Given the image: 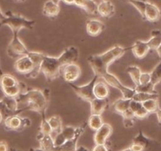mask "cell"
I'll return each instance as SVG.
<instances>
[{
    "mask_svg": "<svg viewBox=\"0 0 161 151\" xmlns=\"http://www.w3.org/2000/svg\"><path fill=\"white\" fill-rule=\"evenodd\" d=\"M28 55L30 56L31 60H32L33 63H34V68L31 70V73L26 75L27 78H35L38 77V75L41 73L40 72V66L41 63H42V59H43L45 54L40 52H34V51H29L28 53Z\"/></svg>",
    "mask_w": 161,
    "mask_h": 151,
    "instance_id": "14",
    "label": "cell"
},
{
    "mask_svg": "<svg viewBox=\"0 0 161 151\" xmlns=\"http://www.w3.org/2000/svg\"><path fill=\"white\" fill-rule=\"evenodd\" d=\"M5 17H6V15H5V13H3V11L1 10V9H0V22L3 21V20L5 19Z\"/></svg>",
    "mask_w": 161,
    "mask_h": 151,
    "instance_id": "50",
    "label": "cell"
},
{
    "mask_svg": "<svg viewBox=\"0 0 161 151\" xmlns=\"http://www.w3.org/2000/svg\"><path fill=\"white\" fill-rule=\"evenodd\" d=\"M119 151H132L131 149H130V147H127V148H125V149H123V150H119Z\"/></svg>",
    "mask_w": 161,
    "mask_h": 151,
    "instance_id": "55",
    "label": "cell"
},
{
    "mask_svg": "<svg viewBox=\"0 0 161 151\" xmlns=\"http://www.w3.org/2000/svg\"><path fill=\"white\" fill-rule=\"evenodd\" d=\"M9 151H20V150H19L18 149H16V148H14V147H12V148H10V149H9Z\"/></svg>",
    "mask_w": 161,
    "mask_h": 151,
    "instance_id": "57",
    "label": "cell"
},
{
    "mask_svg": "<svg viewBox=\"0 0 161 151\" xmlns=\"http://www.w3.org/2000/svg\"><path fill=\"white\" fill-rule=\"evenodd\" d=\"M130 149H131L132 151H144L145 149L143 148L142 146L138 145V144L132 143L131 146H130Z\"/></svg>",
    "mask_w": 161,
    "mask_h": 151,
    "instance_id": "44",
    "label": "cell"
},
{
    "mask_svg": "<svg viewBox=\"0 0 161 151\" xmlns=\"http://www.w3.org/2000/svg\"><path fill=\"white\" fill-rule=\"evenodd\" d=\"M52 2H53L54 3H56V4H59L60 2L61 1V0H51Z\"/></svg>",
    "mask_w": 161,
    "mask_h": 151,
    "instance_id": "56",
    "label": "cell"
},
{
    "mask_svg": "<svg viewBox=\"0 0 161 151\" xmlns=\"http://www.w3.org/2000/svg\"><path fill=\"white\" fill-rule=\"evenodd\" d=\"M60 6L59 4H56L51 0H48L46 2L42 7V13L46 17L50 18H54L59 14Z\"/></svg>",
    "mask_w": 161,
    "mask_h": 151,
    "instance_id": "23",
    "label": "cell"
},
{
    "mask_svg": "<svg viewBox=\"0 0 161 151\" xmlns=\"http://www.w3.org/2000/svg\"><path fill=\"white\" fill-rule=\"evenodd\" d=\"M127 72L130 75V78H131L135 86H138V84H139V78L142 74V70L140 67L136 65L128 66L127 68Z\"/></svg>",
    "mask_w": 161,
    "mask_h": 151,
    "instance_id": "30",
    "label": "cell"
},
{
    "mask_svg": "<svg viewBox=\"0 0 161 151\" xmlns=\"http://www.w3.org/2000/svg\"><path fill=\"white\" fill-rule=\"evenodd\" d=\"M113 133V127L108 123H104L98 130L95 131L94 141L95 144H106L107 139Z\"/></svg>",
    "mask_w": 161,
    "mask_h": 151,
    "instance_id": "13",
    "label": "cell"
},
{
    "mask_svg": "<svg viewBox=\"0 0 161 151\" xmlns=\"http://www.w3.org/2000/svg\"><path fill=\"white\" fill-rule=\"evenodd\" d=\"M4 125L7 130L22 131L25 129L22 125V117L18 114H14L6 117L4 120Z\"/></svg>",
    "mask_w": 161,
    "mask_h": 151,
    "instance_id": "17",
    "label": "cell"
},
{
    "mask_svg": "<svg viewBox=\"0 0 161 151\" xmlns=\"http://www.w3.org/2000/svg\"><path fill=\"white\" fill-rule=\"evenodd\" d=\"M159 95L158 93H149V92H138L135 94L132 100L135 101L143 103L146 100H152V99H158Z\"/></svg>",
    "mask_w": 161,
    "mask_h": 151,
    "instance_id": "32",
    "label": "cell"
},
{
    "mask_svg": "<svg viewBox=\"0 0 161 151\" xmlns=\"http://www.w3.org/2000/svg\"><path fill=\"white\" fill-rule=\"evenodd\" d=\"M18 80L9 74H3L2 76H0V86L2 89L16 86L18 84Z\"/></svg>",
    "mask_w": 161,
    "mask_h": 151,
    "instance_id": "28",
    "label": "cell"
},
{
    "mask_svg": "<svg viewBox=\"0 0 161 151\" xmlns=\"http://www.w3.org/2000/svg\"><path fill=\"white\" fill-rule=\"evenodd\" d=\"M18 105H24L23 108L18 109L17 114L23 111H32L37 112L46 117V111L48 107L49 101L46 99L42 90L37 89H28L24 93H20L17 97Z\"/></svg>",
    "mask_w": 161,
    "mask_h": 151,
    "instance_id": "1",
    "label": "cell"
},
{
    "mask_svg": "<svg viewBox=\"0 0 161 151\" xmlns=\"http://www.w3.org/2000/svg\"><path fill=\"white\" fill-rule=\"evenodd\" d=\"M127 49L120 45H115L102 54L90 56L87 58V61L94 75H97L100 78L102 74L108 70V66L115 60L123 56Z\"/></svg>",
    "mask_w": 161,
    "mask_h": 151,
    "instance_id": "2",
    "label": "cell"
},
{
    "mask_svg": "<svg viewBox=\"0 0 161 151\" xmlns=\"http://www.w3.org/2000/svg\"><path fill=\"white\" fill-rule=\"evenodd\" d=\"M148 45L150 49L156 50L161 44V31L160 30H153L151 31V38L147 41Z\"/></svg>",
    "mask_w": 161,
    "mask_h": 151,
    "instance_id": "27",
    "label": "cell"
},
{
    "mask_svg": "<svg viewBox=\"0 0 161 151\" xmlns=\"http://www.w3.org/2000/svg\"><path fill=\"white\" fill-rule=\"evenodd\" d=\"M128 2L129 3H130V4L134 6V7H135V9L139 12V13L141 14V16L143 18V17H144L145 10H146V3H147V2L138 1V0H128Z\"/></svg>",
    "mask_w": 161,
    "mask_h": 151,
    "instance_id": "38",
    "label": "cell"
},
{
    "mask_svg": "<svg viewBox=\"0 0 161 151\" xmlns=\"http://www.w3.org/2000/svg\"><path fill=\"white\" fill-rule=\"evenodd\" d=\"M97 12L101 17L109 18L115 13V6L109 0H103L97 5Z\"/></svg>",
    "mask_w": 161,
    "mask_h": 151,
    "instance_id": "19",
    "label": "cell"
},
{
    "mask_svg": "<svg viewBox=\"0 0 161 151\" xmlns=\"http://www.w3.org/2000/svg\"><path fill=\"white\" fill-rule=\"evenodd\" d=\"M105 25L102 20L97 19H90L86 21V29L89 35L95 37L99 35L105 30Z\"/></svg>",
    "mask_w": 161,
    "mask_h": 151,
    "instance_id": "15",
    "label": "cell"
},
{
    "mask_svg": "<svg viewBox=\"0 0 161 151\" xmlns=\"http://www.w3.org/2000/svg\"><path fill=\"white\" fill-rule=\"evenodd\" d=\"M149 114V112L145 109L143 106H142L139 109L137 110V111L134 113V116H135V117H137V118H139V119L145 118V117H147Z\"/></svg>",
    "mask_w": 161,
    "mask_h": 151,
    "instance_id": "40",
    "label": "cell"
},
{
    "mask_svg": "<svg viewBox=\"0 0 161 151\" xmlns=\"http://www.w3.org/2000/svg\"><path fill=\"white\" fill-rule=\"evenodd\" d=\"M156 51H157V54H158L159 57H160V60H161V44L160 45V46H159L158 48H157V49H156Z\"/></svg>",
    "mask_w": 161,
    "mask_h": 151,
    "instance_id": "51",
    "label": "cell"
},
{
    "mask_svg": "<svg viewBox=\"0 0 161 151\" xmlns=\"http://www.w3.org/2000/svg\"><path fill=\"white\" fill-rule=\"evenodd\" d=\"M29 151H46L41 148H31L29 150Z\"/></svg>",
    "mask_w": 161,
    "mask_h": 151,
    "instance_id": "52",
    "label": "cell"
},
{
    "mask_svg": "<svg viewBox=\"0 0 161 151\" xmlns=\"http://www.w3.org/2000/svg\"><path fill=\"white\" fill-rule=\"evenodd\" d=\"M160 16L161 13L160 9L153 3L147 2L143 18L149 22H157L160 20Z\"/></svg>",
    "mask_w": 161,
    "mask_h": 151,
    "instance_id": "18",
    "label": "cell"
},
{
    "mask_svg": "<svg viewBox=\"0 0 161 151\" xmlns=\"http://www.w3.org/2000/svg\"><path fill=\"white\" fill-rule=\"evenodd\" d=\"M2 90H3V94H4V96L16 98L20 93V89L19 84L14 86H10V87L4 88V89H2Z\"/></svg>",
    "mask_w": 161,
    "mask_h": 151,
    "instance_id": "36",
    "label": "cell"
},
{
    "mask_svg": "<svg viewBox=\"0 0 161 151\" xmlns=\"http://www.w3.org/2000/svg\"><path fill=\"white\" fill-rule=\"evenodd\" d=\"M94 96L95 98L97 99H105L108 98L109 95V89L108 86L106 84L102 78H99L98 80L96 81L94 87Z\"/></svg>",
    "mask_w": 161,
    "mask_h": 151,
    "instance_id": "21",
    "label": "cell"
},
{
    "mask_svg": "<svg viewBox=\"0 0 161 151\" xmlns=\"http://www.w3.org/2000/svg\"><path fill=\"white\" fill-rule=\"evenodd\" d=\"M151 81L150 82L154 86H157L161 81V60L157 64V65L154 67L153 71L150 73Z\"/></svg>",
    "mask_w": 161,
    "mask_h": 151,
    "instance_id": "33",
    "label": "cell"
},
{
    "mask_svg": "<svg viewBox=\"0 0 161 151\" xmlns=\"http://www.w3.org/2000/svg\"><path fill=\"white\" fill-rule=\"evenodd\" d=\"M131 50L135 57L138 59H142L148 54L150 49L148 45L147 42L137 40L131 46Z\"/></svg>",
    "mask_w": 161,
    "mask_h": 151,
    "instance_id": "20",
    "label": "cell"
},
{
    "mask_svg": "<svg viewBox=\"0 0 161 151\" xmlns=\"http://www.w3.org/2000/svg\"><path fill=\"white\" fill-rule=\"evenodd\" d=\"M49 124L52 128L53 133L56 134L59 133L62 129V122L59 116H52V117L47 118Z\"/></svg>",
    "mask_w": 161,
    "mask_h": 151,
    "instance_id": "31",
    "label": "cell"
},
{
    "mask_svg": "<svg viewBox=\"0 0 161 151\" xmlns=\"http://www.w3.org/2000/svg\"><path fill=\"white\" fill-rule=\"evenodd\" d=\"M74 5L83 9L89 14L95 15L97 13V6L93 0H75Z\"/></svg>",
    "mask_w": 161,
    "mask_h": 151,
    "instance_id": "24",
    "label": "cell"
},
{
    "mask_svg": "<svg viewBox=\"0 0 161 151\" xmlns=\"http://www.w3.org/2000/svg\"><path fill=\"white\" fill-rule=\"evenodd\" d=\"M81 75V69L75 63L67 64L61 69V75L68 83H73Z\"/></svg>",
    "mask_w": 161,
    "mask_h": 151,
    "instance_id": "8",
    "label": "cell"
},
{
    "mask_svg": "<svg viewBox=\"0 0 161 151\" xmlns=\"http://www.w3.org/2000/svg\"><path fill=\"white\" fill-rule=\"evenodd\" d=\"M63 67L59 57L48 55L44 56L40 66V72L43 74L48 81H53L61 75V69Z\"/></svg>",
    "mask_w": 161,
    "mask_h": 151,
    "instance_id": "4",
    "label": "cell"
},
{
    "mask_svg": "<svg viewBox=\"0 0 161 151\" xmlns=\"http://www.w3.org/2000/svg\"><path fill=\"white\" fill-rule=\"evenodd\" d=\"M99 77L97 75H94V78L86 85H83V86H76L74 83H69V86H71L72 89L74 90V92L76 93V95H78L80 98H82L83 100H86L87 102H91V100H94L95 97L94 96V85H95L96 81L98 80Z\"/></svg>",
    "mask_w": 161,
    "mask_h": 151,
    "instance_id": "6",
    "label": "cell"
},
{
    "mask_svg": "<svg viewBox=\"0 0 161 151\" xmlns=\"http://www.w3.org/2000/svg\"><path fill=\"white\" fill-rule=\"evenodd\" d=\"M135 90L138 92H149V93H157L155 90V86L151 82L146 85H138L135 86Z\"/></svg>",
    "mask_w": 161,
    "mask_h": 151,
    "instance_id": "37",
    "label": "cell"
},
{
    "mask_svg": "<svg viewBox=\"0 0 161 151\" xmlns=\"http://www.w3.org/2000/svg\"><path fill=\"white\" fill-rule=\"evenodd\" d=\"M100 78H102V79L106 82V84L108 85V86H112V87L115 88V89L120 91V92L123 95V98L132 100V98L134 97L135 94L136 93L135 89L127 87V86H124V85L118 79V78L116 75H114L112 73H109L108 70H107L105 73L102 74V75Z\"/></svg>",
    "mask_w": 161,
    "mask_h": 151,
    "instance_id": "5",
    "label": "cell"
},
{
    "mask_svg": "<svg viewBox=\"0 0 161 151\" xmlns=\"http://www.w3.org/2000/svg\"><path fill=\"white\" fill-rule=\"evenodd\" d=\"M39 133L43 135H52V133H53L52 128L49 124L48 121H47V117L42 118L40 127H39Z\"/></svg>",
    "mask_w": 161,
    "mask_h": 151,
    "instance_id": "39",
    "label": "cell"
},
{
    "mask_svg": "<svg viewBox=\"0 0 161 151\" xmlns=\"http://www.w3.org/2000/svg\"><path fill=\"white\" fill-rule=\"evenodd\" d=\"M138 1H142V2H149V0H138Z\"/></svg>",
    "mask_w": 161,
    "mask_h": 151,
    "instance_id": "60",
    "label": "cell"
},
{
    "mask_svg": "<svg viewBox=\"0 0 161 151\" xmlns=\"http://www.w3.org/2000/svg\"><path fill=\"white\" fill-rule=\"evenodd\" d=\"M104 122L102 117V115H99V114H91L90 116L89 119H88L87 126H89L91 129L94 130V131H97L102 126Z\"/></svg>",
    "mask_w": 161,
    "mask_h": 151,
    "instance_id": "29",
    "label": "cell"
},
{
    "mask_svg": "<svg viewBox=\"0 0 161 151\" xmlns=\"http://www.w3.org/2000/svg\"><path fill=\"white\" fill-rule=\"evenodd\" d=\"M37 139L39 142V148L46 151H53L54 149V141L52 135H43L39 133Z\"/></svg>",
    "mask_w": 161,
    "mask_h": 151,
    "instance_id": "22",
    "label": "cell"
},
{
    "mask_svg": "<svg viewBox=\"0 0 161 151\" xmlns=\"http://www.w3.org/2000/svg\"><path fill=\"white\" fill-rule=\"evenodd\" d=\"M142 103V106L144 107L145 109L149 112V114L155 113L159 108V103L157 99H152V100H146V101L143 102Z\"/></svg>",
    "mask_w": 161,
    "mask_h": 151,
    "instance_id": "35",
    "label": "cell"
},
{
    "mask_svg": "<svg viewBox=\"0 0 161 151\" xmlns=\"http://www.w3.org/2000/svg\"><path fill=\"white\" fill-rule=\"evenodd\" d=\"M150 73H148V72H142L141 76H140L139 78V84L138 85H146L150 82Z\"/></svg>",
    "mask_w": 161,
    "mask_h": 151,
    "instance_id": "41",
    "label": "cell"
},
{
    "mask_svg": "<svg viewBox=\"0 0 161 151\" xmlns=\"http://www.w3.org/2000/svg\"><path fill=\"white\" fill-rule=\"evenodd\" d=\"M93 1H94V3H95L96 4H97V5H98L99 3H102V2L103 1V0H93Z\"/></svg>",
    "mask_w": 161,
    "mask_h": 151,
    "instance_id": "53",
    "label": "cell"
},
{
    "mask_svg": "<svg viewBox=\"0 0 161 151\" xmlns=\"http://www.w3.org/2000/svg\"><path fill=\"white\" fill-rule=\"evenodd\" d=\"M79 56H80V52L78 49L75 46H69L66 48L58 57L64 67L67 64L76 63L79 59Z\"/></svg>",
    "mask_w": 161,
    "mask_h": 151,
    "instance_id": "12",
    "label": "cell"
},
{
    "mask_svg": "<svg viewBox=\"0 0 161 151\" xmlns=\"http://www.w3.org/2000/svg\"><path fill=\"white\" fill-rule=\"evenodd\" d=\"M8 144L5 141H0V151H8Z\"/></svg>",
    "mask_w": 161,
    "mask_h": 151,
    "instance_id": "45",
    "label": "cell"
},
{
    "mask_svg": "<svg viewBox=\"0 0 161 151\" xmlns=\"http://www.w3.org/2000/svg\"><path fill=\"white\" fill-rule=\"evenodd\" d=\"M3 69H2V67H1V65H0V76H2V75H3Z\"/></svg>",
    "mask_w": 161,
    "mask_h": 151,
    "instance_id": "58",
    "label": "cell"
},
{
    "mask_svg": "<svg viewBox=\"0 0 161 151\" xmlns=\"http://www.w3.org/2000/svg\"><path fill=\"white\" fill-rule=\"evenodd\" d=\"M92 151H109L106 144H95Z\"/></svg>",
    "mask_w": 161,
    "mask_h": 151,
    "instance_id": "42",
    "label": "cell"
},
{
    "mask_svg": "<svg viewBox=\"0 0 161 151\" xmlns=\"http://www.w3.org/2000/svg\"><path fill=\"white\" fill-rule=\"evenodd\" d=\"M134 118H124V126L125 128H131L134 126Z\"/></svg>",
    "mask_w": 161,
    "mask_h": 151,
    "instance_id": "43",
    "label": "cell"
},
{
    "mask_svg": "<svg viewBox=\"0 0 161 151\" xmlns=\"http://www.w3.org/2000/svg\"><path fill=\"white\" fill-rule=\"evenodd\" d=\"M61 1L67 5H74V2H75V0H61Z\"/></svg>",
    "mask_w": 161,
    "mask_h": 151,
    "instance_id": "49",
    "label": "cell"
},
{
    "mask_svg": "<svg viewBox=\"0 0 161 151\" xmlns=\"http://www.w3.org/2000/svg\"><path fill=\"white\" fill-rule=\"evenodd\" d=\"M29 50L19 38L17 33H13V38L9 43L6 49L7 55L10 58H19L28 54Z\"/></svg>",
    "mask_w": 161,
    "mask_h": 151,
    "instance_id": "7",
    "label": "cell"
},
{
    "mask_svg": "<svg viewBox=\"0 0 161 151\" xmlns=\"http://www.w3.org/2000/svg\"><path fill=\"white\" fill-rule=\"evenodd\" d=\"M78 131V127L74 128L72 126H65L62 128L59 133L56 134V136L53 138L55 147H59L68 140L73 139L76 135Z\"/></svg>",
    "mask_w": 161,
    "mask_h": 151,
    "instance_id": "10",
    "label": "cell"
},
{
    "mask_svg": "<svg viewBox=\"0 0 161 151\" xmlns=\"http://www.w3.org/2000/svg\"><path fill=\"white\" fill-rule=\"evenodd\" d=\"M14 68L18 73L25 75V76L31 73L34 68V63L28 54L17 58L14 63Z\"/></svg>",
    "mask_w": 161,
    "mask_h": 151,
    "instance_id": "9",
    "label": "cell"
},
{
    "mask_svg": "<svg viewBox=\"0 0 161 151\" xmlns=\"http://www.w3.org/2000/svg\"><path fill=\"white\" fill-rule=\"evenodd\" d=\"M14 1H16V2H24L25 0H14Z\"/></svg>",
    "mask_w": 161,
    "mask_h": 151,
    "instance_id": "59",
    "label": "cell"
},
{
    "mask_svg": "<svg viewBox=\"0 0 161 151\" xmlns=\"http://www.w3.org/2000/svg\"><path fill=\"white\" fill-rule=\"evenodd\" d=\"M75 151H90L89 149H87L86 147H83V146H80V147H77L76 150Z\"/></svg>",
    "mask_w": 161,
    "mask_h": 151,
    "instance_id": "48",
    "label": "cell"
},
{
    "mask_svg": "<svg viewBox=\"0 0 161 151\" xmlns=\"http://www.w3.org/2000/svg\"><path fill=\"white\" fill-rule=\"evenodd\" d=\"M90 104H91V114L102 115V113L106 111L109 107V100L108 98H94V100L90 102Z\"/></svg>",
    "mask_w": 161,
    "mask_h": 151,
    "instance_id": "16",
    "label": "cell"
},
{
    "mask_svg": "<svg viewBox=\"0 0 161 151\" xmlns=\"http://www.w3.org/2000/svg\"><path fill=\"white\" fill-rule=\"evenodd\" d=\"M3 113L0 112V124L2 123V122H3Z\"/></svg>",
    "mask_w": 161,
    "mask_h": 151,
    "instance_id": "54",
    "label": "cell"
},
{
    "mask_svg": "<svg viewBox=\"0 0 161 151\" xmlns=\"http://www.w3.org/2000/svg\"><path fill=\"white\" fill-rule=\"evenodd\" d=\"M6 17L3 21L0 22V27L8 26L13 33L19 34L20 31L24 28L32 30L36 24V20H29L20 14L15 13L11 11H8L5 13Z\"/></svg>",
    "mask_w": 161,
    "mask_h": 151,
    "instance_id": "3",
    "label": "cell"
},
{
    "mask_svg": "<svg viewBox=\"0 0 161 151\" xmlns=\"http://www.w3.org/2000/svg\"><path fill=\"white\" fill-rule=\"evenodd\" d=\"M149 143H150V139L148 137H146L142 132L139 131L138 134L133 139V143H132L138 144V145L142 146L146 150L149 147Z\"/></svg>",
    "mask_w": 161,
    "mask_h": 151,
    "instance_id": "34",
    "label": "cell"
},
{
    "mask_svg": "<svg viewBox=\"0 0 161 151\" xmlns=\"http://www.w3.org/2000/svg\"><path fill=\"white\" fill-rule=\"evenodd\" d=\"M87 126V123L84 124L82 126L78 127V131H77L76 135L73 139H70V140L66 141L62 145L59 146V147H55L53 151H75L77 149V143H78V140L83 133L85 132V128Z\"/></svg>",
    "mask_w": 161,
    "mask_h": 151,
    "instance_id": "11",
    "label": "cell"
},
{
    "mask_svg": "<svg viewBox=\"0 0 161 151\" xmlns=\"http://www.w3.org/2000/svg\"><path fill=\"white\" fill-rule=\"evenodd\" d=\"M3 111H6V107H5V104L3 100H0V112L2 113Z\"/></svg>",
    "mask_w": 161,
    "mask_h": 151,
    "instance_id": "47",
    "label": "cell"
},
{
    "mask_svg": "<svg viewBox=\"0 0 161 151\" xmlns=\"http://www.w3.org/2000/svg\"><path fill=\"white\" fill-rule=\"evenodd\" d=\"M130 100H130V99H124L123 97L120 99H118L113 103V109L117 114L123 116L130 110Z\"/></svg>",
    "mask_w": 161,
    "mask_h": 151,
    "instance_id": "25",
    "label": "cell"
},
{
    "mask_svg": "<svg viewBox=\"0 0 161 151\" xmlns=\"http://www.w3.org/2000/svg\"><path fill=\"white\" fill-rule=\"evenodd\" d=\"M2 100H3V103L5 104L6 112L9 113L10 115L17 114L19 108V105L18 103H17V99L14 98V97L4 96Z\"/></svg>",
    "mask_w": 161,
    "mask_h": 151,
    "instance_id": "26",
    "label": "cell"
},
{
    "mask_svg": "<svg viewBox=\"0 0 161 151\" xmlns=\"http://www.w3.org/2000/svg\"><path fill=\"white\" fill-rule=\"evenodd\" d=\"M155 113H156V114H157L158 122L161 125V108L159 107Z\"/></svg>",
    "mask_w": 161,
    "mask_h": 151,
    "instance_id": "46",
    "label": "cell"
}]
</instances>
